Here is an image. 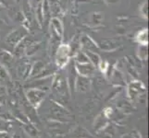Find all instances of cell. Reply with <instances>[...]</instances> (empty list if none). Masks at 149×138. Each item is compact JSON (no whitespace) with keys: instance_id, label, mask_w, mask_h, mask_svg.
Instances as JSON below:
<instances>
[{"instance_id":"obj_11","label":"cell","mask_w":149,"mask_h":138,"mask_svg":"<svg viewBox=\"0 0 149 138\" xmlns=\"http://www.w3.org/2000/svg\"><path fill=\"white\" fill-rule=\"evenodd\" d=\"M77 62H79L81 64H86V63H89V59L88 57L86 56V54H83V53H80L78 54V56H77Z\"/></svg>"},{"instance_id":"obj_5","label":"cell","mask_w":149,"mask_h":138,"mask_svg":"<svg viewBox=\"0 0 149 138\" xmlns=\"http://www.w3.org/2000/svg\"><path fill=\"white\" fill-rule=\"evenodd\" d=\"M29 66H30V65H28L26 63H23L19 66L18 73H19V76H20V78H26L29 76V73H30Z\"/></svg>"},{"instance_id":"obj_7","label":"cell","mask_w":149,"mask_h":138,"mask_svg":"<svg viewBox=\"0 0 149 138\" xmlns=\"http://www.w3.org/2000/svg\"><path fill=\"white\" fill-rule=\"evenodd\" d=\"M45 67V65L43 62H37L35 63L34 65L33 66L32 68V71H31V76H38L41 72H42V70L44 69Z\"/></svg>"},{"instance_id":"obj_10","label":"cell","mask_w":149,"mask_h":138,"mask_svg":"<svg viewBox=\"0 0 149 138\" xmlns=\"http://www.w3.org/2000/svg\"><path fill=\"white\" fill-rule=\"evenodd\" d=\"M0 57L2 59V62L6 65H9L12 62V56L9 53H8L7 51H4V52L0 54Z\"/></svg>"},{"instance_id":"obj_13","label":"cell","mask_w":149,"mask_h":138,"mask_svg":"<svg viewBox=\"0 0 149 138\" xmlns=\"http://www.w3.org/2000/svg\"><path fill=\"white\" fill-rule=\"evenodd\" d=\"M8 80V72L4 67L0 66V83H3Z\"/></svg>"},{"instance_id":"obj_16","label":"cell","mask_w":149,"mask_h":138,"mask_svg":"<svg viewBox=\"0 0 149 138\" xmlns=\"http://www.w3.org/2000/svg\"><path fill=\"white\" fill-rule=\"evenodd\" d=\"M2 5H3V4H2V2H1V1H0V7H1V6H2Z\"/></svg>"},{"instance_id":"obj_8","label":"cell","mask_w":149,"mask_h":138,"mask_svg":"<svg viewBox=\"0 0 149 138\" xmlns=\"http://www.w3.org/2000/svg\"><path fill=\"white\" fill-rule=\"evenodd\" d=\"M85 54H86L87 57H88V59L91 60V62L93 63L94 65L97 66V65H99V63H100V57H99V55L97 54L93 53L92 51H87Z\"/></svg>"},{"instance_id":"obj_3","label":"cell","mask_w":149,"mask_h":138,"mask_svg":"<svg viewBox=\"0 0 149 138\" xmlns=\"http://www.w3.org/2000/svg\"><path fill=\"white\" fill-rule=\"evenodd\" d=\"M90 87V80L87 78V76H80L77 78L76 81V89L80 92H85L89 89Z\"/></svg>"},{"instance_id":"obj_1","label":"cell","mask_w":149,"mask_h":138,"mask_svg":"<svg viewBox=\"0 0 149 138\" xmlns=\"http://www.w3.org/2000/svg\"><path fill=\"white\" fill-rule=\"evenodd\" d=\"M26 35H27L26 30H24L23 28H19L8 34V36L7 37L6 41H5V44L8 46L9 50H13L16 47V45L26 36Z\"/></svg>"},{"instance_id":"obj_12","label":"cell","mask_w":149,"mask_h":138,"mask_svg":"<svg viewBox=\"0 0 149 138\" xmlns=\"http://www.w3.org/2000/svg\"><path fill=\"white\" fill-rule=\"evenodd\" d=\"M7 96V89L5 87L0 86V104H4L5 100H6Z\"/></svg>"},{"instance_id":"obj_14","label":"cell","mask_w":149,"mask_h":138,"mask_svg":"<svg viewBox=\"0 0 149 138\" xmlns=\"http://www.w3.org/2000/svg\"><path fill=\"white\" fill-rule=\"evenodd\" d=\"M24 127H25V130H26L28 132V134H30L31 135L34 136L37 135V131L33 125H25Z\"/></svg>"},{"instance_id":"obj_6","label":"cell","mask_w":149,"mask_h":138,"mask_svg":"<svg viewBox=\"0 0 149 138\" xmlns=\"http://www.w3.org/2000/svg\"><path fill=\"white\" fill-rule=\"evenodd\" d=\"M119 45V42L115 40H107L102 42V48H104L105 50H113L117 48Z\"/></svg>"},{"instance_id":"obj_9","label":"cell","mask_w":149,"mask_h":138,"mask_svg":"<svg viewBox=\"0 0 149 138\" xmlns=\"http://www.w3.org/2000/svg\"><path fill=\"white\" fill-rule=\"evenodd\" d=\"M81 43H83L84 47L85 49H87V51H91V50H95L96 49V46L94 44V43L86 36L83 37V39H81Z\"/></svg>"},{"instance_id":"obj_15","label":"cell","mask_w":149,"mask_h":138,"mask_svg":"<svg viewBox=\"0 0 149 138\" xmlns=\"http://www.w3.org/2000/svg\"><path fill=\"white\" fill-rule=\"evenodd\" d=\"M0 138H11L8 134H7V132H2V133H0Z\"/></svg>"},{"instance_id":"obj_4","label":"cell","mask_w":149,"mask_h":138,"mask_svg":"<svg viewBox=\"0 0 149 138\" xmlns=\"http://www.w3.org/2000/svg\"><path fill=\"white\" fill-rule=\"evenodd\" d=\"M77 69H78L79 72L81 73V76H90L94 73L95 66L93 65L89 64V63L81 64V65H77Z\"/></svg>"},{"instance_id":"obj_2","label":"cell","mask_w":149,"mask_h":138,"mask_svg":"<svg viewBox=\"0 0 149 138\" xmlns=\"http://www.w3.org/2000/svg\"><path fill=\"white\" fill-rule=\"evenodd\" d=\"M27 99L28 101L33 106H37L41 101H42L45 96V91L40 90V89H30L27 93Z\"/></svg>"}]
</instances>
